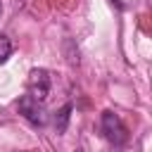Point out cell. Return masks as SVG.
<instances>
[{
    "label": "cell",
    "instance_id": "1",
    "mask_svg": "<svg viewBox=\"0 0 152 152\" xmlns=\"http://www.w3.org/2000/svg\"><path fill=\"white\" fill-rule=\"evenodd\" d=\"M100 128H102L104 138H107L112 145H116V147L128 140V128L124 126L121 116L114 114L112 109H104V112H102V116H100Z\"/></svg>",
    "mask_w": 152,
    "mask_h": 152
},
{
    "label": "cell",
    "instance_id": "2",
    "mask_svg": "<svg viewBox=\"0 0 152 152\" xmlns=\"http://www.w3.org/2000/svg\"><path fill=\"white\" fill-rule=\"evenodd\" d=\"M26 95H31L33 100L43 102L48 95H50V71L48 69H33L28 74V81H26Z\"/></svg>",
    "mask_w": 152,
    "mask_h": 152
},
{
    "label": "cell",
    "instance_id": "3",
    "mask_svg": "<svg viewBox=\"0 0 152 152\" xmlns=\"http://www.w3.org/2000/svg\"><path fill=\"white\" fill-rule=\"evenodd\" d=\"M19 114H21L26 121H31L33 126H45V124H48V112H45L43 102L33 100L31 95H24V97L19 100Z\"/></svg>",
    "mask_w": 152,
    "mask_h": 152
},
{
    "label": "cell",
    "instance_id": "4",
    "mask_svg": "<svg viewBox=\"0 0 152 152\" xmlns=\"http://www.w3.org/2000/svg\"><path fill=\"white\" fill-rule=\"evenodd\" d=\"M71 102H66L64 107H59L57 112H55V131L57 133H64L66 131V126H69V116H71Z\"/></svg>",
    "mask_w": 152,
    "mask_h": 152
},
{
    "label": "cell",
    "instance_id": "5",
    "mask_svg": "<svg viewBox=\"0 0 152 152\" xmlns=\"http://www.w3.org/2000/svg\"><path fill=\"white\" fill-rule=\"evenodd\" d=\"M10 55H12V43H10V38L5 33H0V64L7 62Z\"/></svg>",
    "mask_w": 152,
    "mask_h": 152
},
{
    "label": "cell",
    "instance_id": "6",
    "mask_svg": "<svg viewBox=\"0 0 152 152\" xmlns=\"http://www.w3.org/2000/svg\"><path fill=\"white\" fill-rule=\"evenodd\" d=\"M76 152H83V150H76Z\"/></svg>",
    "mask_w": 152,
    "mask_h": 152
}]
</instances>
